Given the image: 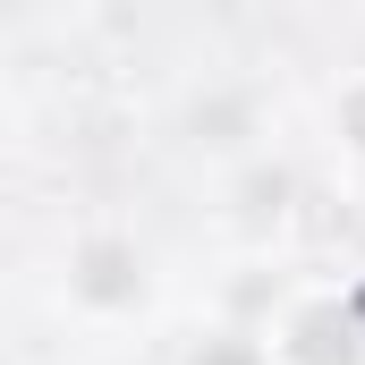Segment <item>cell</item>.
<instances>
[{"label":"cell","instance_id":"cell-1","mask_svg":"<svg viewBox=\"0 0 365 365\" xmlns=\"http://www.w3.org/2000/svg\"><path fill=\"white\" fill-rule=\"evenodd\" d=\"M153 297H162L153 247H145L128 221H86V230L60 247V306H68L86 331H128V323H145Z\"/></svg>","mask_w":365,"mask_h":365},{"label":"cell","instance_id":"cell-2","mask_svg":"<svg viewBox=\"0 0 365 365\" xmlns=\"http://www.w3.org/2000/svg\"><path fill=\"white\" fill-rule=\"evenodd\" d=\"M255 340L264 365H365V264L272 289V306L255 314Z\"/></svg>","mask_w":365,"mask_h":365},{"label":"cell","instance_id":"cell-3","mask_svg":"<svg viewBox=\"0 0 365 365\" xmlns=\"http://www.w3.org/2000/svg\"><path fill=\"white\" fill-rule=\"evenodd\" d=\"M331 153H340V170L365 187V68L331 86Z\"/></svg>","mask_w":365,"mask_h":365},{"label":"cell","instance_id":"cell-4","mask_svg":"<svg viewBox=\"0 0 365 365\" xmlns=\"http://www.w3.org/2000/svg\"><path fill=\"white\" fill-rule=\"evenodd\" d=\"M179 365H264V340H255V323H204L195 340H187V357Z\"/></svg>","mask_w":365,"mask_h":365}]
</instances>
